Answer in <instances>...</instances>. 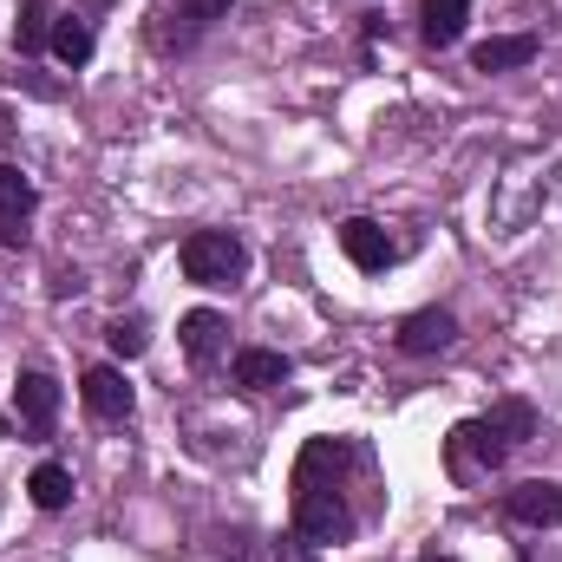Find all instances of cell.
I'll return each instance as SVG.
<instances>
[{
	"mask_svg": "<svg viewBox=\"0 0 562 562\" xmlns=\"http://www.w3.org/2000/svg\"><path fill=\"white\" fill-rule=\"evenodd\" d=\"M177 262H183V276L196 281V288H236V281L249 276V249L229 229H190L183 249H177Z\"/></svg>",
	"mask_w": 562,
	"mask_h": 562,
	"instance_id": "obj_1",
	"label": "cell"
},
{
	"mask_svg": "<svg viewBox=\"0 0 562 562\" xmlns=\"http://www.w3.org/2000/svg\"><path fill=\"white\" fill-rule=\"evenodd\" d=\"M294 530L307 543H347L353 537V510L340 504L334 484H294Z\"/></svg>",
	"mask_w": 562,
	"mask_h": 562,
	"instance_id": "obj_2",
	"label": "cell"
},
{
	"mask_svg": "<svg viewBox=\"0 0 562 562\" xmlns=\"http://www.w3.org/2000/svg\"><path fill=\"white\" fill-rule=\"evenodd\" d=\"M504 451H510V445H504L484 419H464L451 438H445V464H451V477H458V484H471L477 471H497V464H504Z\"/></svg>",
	"mask_w": 562,
	"mask_h": 562,
	"instance_id": "obj_3",
	"label": "cell"
},
{
	"mask_svg": "<svg viewBox=\"0 0 562 562\" xmlns=\"http://www.w3.org/2000/svg\"><path fill=\"white\" fill-rule=\"evenodd\" d=\"M340 249H347V262H353V269H367V276L393 269V256H400V249H393V236H386L373 216H347V223H340Z\"/></svg>",
	"mask_w": 562,
	"mask_h": 562,
	"instance_id": "obj_4",
	"label": "cell"
},
{
	"mask_svg": "<svg viewBox=\"0 0 562 562\" xmlns=\"http://www.w3.org/2000/svg\"><path fill=\"white\" fill-rule=\"evenodd\" d=\"M13 413H20V425L26 431H53V419H59V380L53 373H20L13 380Z\"/></svg>",
	"mask_w": 562,
	"mask_h": 562,
	"instance_id": "obj_5",
	"label": "cell"
},
{
	"mask_svg": "<svg viewBox=\"0 0 562 562\" xmlns=\"http://www.w3.org/2000/svg\"><path fill=\"white\" fill-rule=\"evenodd\" d=\"M79 400H86V413H92V419H132V386H125V373H119V367H86Z\"/></svg>",
	"mask_w": 562,
	"mask_h": 562,
	"instance_id": "obj_6",
	"label": "cell"
},
{
	"mask_svg": "<svg viewBox=\"0 0 562 562\" xmlns=\"http://www.w3.org/2000/svg\"><path fill=\"white\" fill-rule=\"evenodd\" d=\"M33 183L13 170V164H0V249H20L26 243V216H33Z\"/></svg>",
	"mask_w": 562,
	"mask_h": 562,
	"instance_id": "obj_7",
	"label": "cell"
},
{
	"mask_svg": "<svg viewBox=\"0 0 562 562\" xmlns=\"http://www.w3.org/2000/svg\"><path fill=\"white\" fill-rule=\"evenodd\" d=\"M177 334H183V353H190L196 367L223 360V347H229V321H223L216 307H196V314H183V321H177Z\"/></svg>",
	"mask_w": 562,
	"mask_h": 562,
	"instance_id": "obj_8",
	"label": "cell"
},
{
	"mask_svg": "<svg viewBox=\"0 0 562 562\" xmlns=\"http://www.w3.org/2000/svg\"><path fill=\"white\" fill-rule=\"evenodd\" d=\"M451 340H458L451 307H419V314L400 321V347H406V353H438V347H451Z\"/></svg>",
	"mask_w": 562,
	"mask_h": 562,
	"instance_id": "obj_9",
	"label": "cell"
},
{
	"mask_svg": "<svg viewBox=\"0 0 562 562\" xmlns=\"http://www.w3.org/2000/svg\"><path fill=\"white\" fill-rule=\"evenodd\" d=\"M504 510L517 517V524H562V484H517V491H504Z\"/></svg>",
	"mask_w": 562,
	"mask_h": 562,
	"instance_id": "obj_10",
	"label": "cell"
},
{
	"mask_svg": "<svg viewBox=\"0 0 562 562\" xmlns=\"http://www.w3.org/2000/svg\"><path fill=\"white\" fill-rule=\"evenodd\" d=\"M530 59H537V33H497V40H484V46L471 53L477 72H517V66H530Z\"/></svg>",
	"mask_w": 562,
	"mask_h": 562,
	"instance_id": "obj_11",
	"label": "cell"
},
{
	"mask_svg": "<svg viewBox=\"0 0 562 562\" xmlns=\"http://www.w3.org/2000/svg\"><path fill=\"white\" fill-rule=\"evenodd\" d=\"M288 380V360H281L276 347H243L236 353V386H249V393H269Z\"/></svg>",
	"mask_w": 562,
	"mask_h": 562,
	"instance_id": "obj_12",
	"label": "cell"
},
{
	"mask_svg": "<svg viewBox=\"0 0 562 562\" xmlns=\"http://www.w3.org/2000/svg\"><path fill=\"white\" fill-rule=\"evenodd\" d=\"M484 425H491L504 445H524V438H537V406H530V400H497V406L484 413Z\"/></svg>",
	"mask_w": 562,
	"mask_h": 562,
	"instance_id": "obj_13",
	"label": "cell"
},
{
	"mask_svg": "<svg viewBox=\"0 0 562 562\" xmlns=\"http://www.w3.org/2000/svg\"><path fill=\"white\" fill-rule=\"evenodd\" d=\"M464 20H471V0H425V40L431 46H458Z\"/></svg>",
	"mask_w": 562,
	"mask_h": 562,
	"instance_id": "obj_14",
	"label": "cell"
},
{
	"mask_svg": "<svg viewBox=\"0 0 562 562\" xmlns=\"http://www.w3.org/2000/svg\"><path fill=\"white\" fill-rule=\"evenodd\" d=\"M46 46L59 53V66H72V72H79V66L92 59V26L66 13V20H53V40H46Z\"/></svg>",
	"mask_w": 562,
	"mask_h": 562,
	"instance_id": "obj_15",
	"label": "cell"
},
{
	"mask_svg": "<svg viewBox=\"0 0 562 562\" xmlns=\"http://www.w3.org/2000/svg\"><path fill=\"white\" fill-rule=\"evenodd\" d=\"M26 491H33L40 510H66V504H72V471H66V464H40V471L26 477Z\"/></svg>",
	"mask_w": 562,
	"mask_h": 562,
	"instance_id": "obj_16",
	"label": "cell"
},
{
	"mask_svg": "<svg viewBox=\"0 0 562 562\" xmlns=\"http://www.w3.org/2000/svg\"><path fill=\"white\" fill-rule=\"evenodd\" d=\"M53 40V20H46V0H20V20H13V46L20 53H40Z\"/></svg>",
	"mask_w": 562,
	"mask_h": 562,
	"instance_id": "obj_17",
	"label": "cell"
},
{
	"mask_svg": "<svg viewBox=\"0 0 562 562\" xmlns=\"http://www.w3.org/2000/svg\"><path fill=\"white\" fill-rule=\"evenodd\" d=\"M144 347H150V334H144V321H138V314L112 321V353H119V360H138Z\"/></svg>",
	"mask_w": 562,
	"mask_h": 562,
	"instance_id": "obj_18",
	"label": "cell"
},
{
	"mask_svg": "<svg viewBox=\"0 0 562 562\" xmlns=\"http://www.w3.org/2000/svg\"><path fill=\"white\" fill-rule=\"evenodd\" d=\"M229 13V0H183V20L190 26H210V20H223Z\"/></svg>",
	"mask_w": 562,
	"mask_h": 562,
	"instance_id": "obj_19",
	"label": "cell"
},
{
	"mask_svg": "<svg viewBox=\"0 0 562 562\" xmlns=\"http://www.w3.org/2000/svg\"><path fill=\"white\" fill-rule=\"evenodd\" d=\"M419 562H458V557H419Z\"/></svg>",
	"mask_w": 562,
	"mask_h": 562,
	"instance_id": "obj_20",
	"label": "cell"
}]
</instances>
